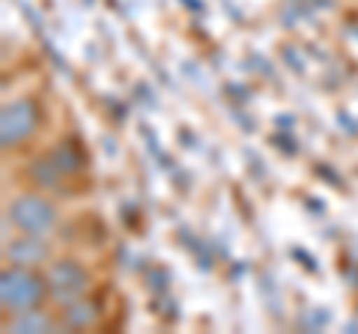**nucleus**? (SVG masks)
Wrapping results in <instances>:
<instances>
[{
	"instance_id": "6",
	"label": "nucleus",
	"mask_w": 358,
	"mask_h": 334,
	"mask_svg": "<svg viewBox=\"0 0 358 334\" xmlns=\"http://www.w3.org/2000/svg\"><path fill=\"white\" fill-rule=\"evenodd\" d=\"M81 155H78L75 147H63L54 152V159H51V170L57 173V176H66V173H78L81 170Z\"/></svg>"
},
{
	"instance_id": "8",
	"label": "nucleus",
	"mask_w": 358,
	"mask_h": 334,
	"mask_svg": "<svg viewBox=\"0 0 358 334\" xmlns=\"http://www.w3.org/2000/svg\"><path fill=\"white\" fill-rule=\"evenodd\" d=\"M93 319H96V310L90 307L87 302H69V307H66V322L75 326V328L93 326Z\"/></svg>"
},
{
	"instance_id": "5",
	"label": "nucleus",
	"mask_w": 358,
	"mask_h": 334,
	"mask_svg": "<svg viewBox=\"0 0 358 334\" xmlns=\"http://www.w3.org/2000/svg\"><path fill=\"white\" fill-rule=\"evenodd\" d=\"M6 257L13 260L15 266H36L42 260H48V245H45L42 236H36V233H27L24 239H18V242L9 245Z\"/></svg>"
},
{
	"instance_id": "7",
	"label": "nucleus",
	"mask_w": 358,
	"mask_h": 334,
	"mask_svg": "<svg viewBox=\"0 0 358 334\" xmlns=\"http://www.w3.org/2000/svg\"><path fill=\"white\" fill-rule=\"evenodd\" d=\"M9 331H51V319L39 310H27V314H18V319L9 322Z\"/></svg>"
},
{
	"instance_id": "1",
	"label": "nucleus",
	"mask_w": 358,
	"mask_h": 334,
	"mask_svg": "<svg viewBox=\"0 0 358 334\" xmlns=\"http://www.w3.org/2000/svg\"><path fill=\"white\" fill-rule=\"evenodd\" d=\"M48 293V281H42L36 272H30L27 266H18V269H6L0 277V305L9 314H27V310H36L39 302Z\"/></svg>"
},
{
	"instance_id": "4",
	"label": "nucleus",
	"mask_w": 358,
	"mask_h": 334,
	"mask_svg": "<svg viewBox=\"0 0 358 334\" xmlns=\"http://www.w3.org/2000/svg\"><path fill=\"white\" fill-rule=\"evenodd\" d=\"M48 281V293L57 298V302H78L84 293H87V284H90V275L84 272L81 263L75 260H57L45 275Z\"/></svg>"
},
{
	"instance_id": "3",
	"label": "nucleus",
	"mask_w": 358,
	"mask_h": 334,
	"mask_svg": "<svg viewBox=\"0 0 358 334\" xmlns=\"http://www.w3.org/2000/svg\"><path fill=\"white\" fill-rule=\"evenodd\" d=\"M39 126V108L30 99H18V102L3 108L0 117V143L3 150H13L18 143H24Z\"/></svg>"
},
{
	"instance_id": "2",
	"label": "nucleus",
	"mask_w": 358,
	"mask_h": 334,
	"mask_svg": "<svg viewBox=\"0 0 358 334\" xmlns=\"http://www.w3.org/2000/svg\"><path fill=\"white\" fill-rule=\"evenodd\" d=\"M9 221H13L18 230L42 236V233H48L54 227V221H57V209H54V203H48V200L39 197V194H21V197H15L13 203H9Z\"/></svg>"
}]
</instances>
